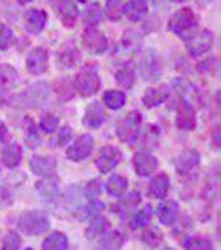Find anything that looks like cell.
I'll use <instances>...</instances> for the list:
<instances>
[{"label": "cell", "mask_w": 221, "mask_h": 250, "mask_svg": "<svg viewBox=\"0 0 221 250\" xmlns=\"http://www.w3.org/2000/svg\"><path fill=\"white\" fill-rule=\"evenodd\" d=\"M168 27H170V30L173 32L175 35H178L180 39L188 40L196 34V30H198V17H196V14L190 7H184V9H180L173 17L170 19Z\"/></svg>", "instance_id": "cell-1"}, {"label": "cell", "mask_w": 221, "mask_h": 250, "mask_svg": "<svg viewBox=\"0 0 221 250\" xmlns=\"http://www.w3.org/2000/svg\"><path fill=\"white\" fill-rule=\"evenodd\" d=\"M48 85L45 82H37L34 85L27 87L25 90H22L20 94L14 95L10 99V102L15 107L20 108H35L45 104V100L48 99Z\"/></svg>", "instance_id": "cell-2"}, {"label": "cell", "mask_w": 221, "mask_h": 250, "mask_svg": "<svg viewBox=\"0 0 221 250\" xmlns=\"http://www.w3.org/2000/svg\"><path fill=\"white\" fill-rule=\"evenodd\" d=\"M100 85H102V82H100L98 68L95 63H87L74 80V88H77V92L82 97L95 95L100 90Z\"/></svg>", "instance_id": "cell-3"}, {"label": "cell", "mask_w": 221, "mask_h": 250, "mask_svg": "<svg viewBox=\"0 0 221 250\" xmlns=\"http://www.w3.org/2000/svg\"><path fill=\"white\" fill-rule=\"evenodd\" d=\"M17 227L18 230L25 235H38L48 230L50 227V220L43 212L37 210H29L23 212L17 220Z\"/></svg>", "instance_id": "cell-4"}, {"label": "cell", "mask_w": 221, "mask_h": 250, "mask_svg": "<svg viewBox=\"0 0 221 250\" xmlns=\"http://www.w3.org/2000/svg\"><path fill=\"white\" fill-rule=\"evenodd\" d=\"M140 125H142V114L138 110L128 112L116 125V135L122 142H131L138 134Z\"/></svg>", "instance_id": "cell-5"}, {"label": "cell", "mask_w": 221, "mask_h": 250, "mask_svg": "<svg viewBox=\"0 0 221 250\" xmlns=\"http://www.w3.org/2000/svg\"><path fill=\"white\" fill-rule=\"evenodd\" d=\"M138 70L142 74V77L148 82H153L162 77V67L158 63V57L153 48H147L142 54L138 62Z\"/></svg>", "instance_id": "cell-6"}, {"label": "cell", "mask_w": 221, "mask_h": 250, "mask_svg": "<svg viewBox=\"0 0 221 250\" xmlns=\"http://www.w3.org/2000/svg\"><path fill=\"white\" fill-rule=\"evenodd\" d=\"M82 43L85 47V50L92 55H102L108 48L107 37L100 30H96L95 27L85 29V32L82 34Z\"/></svg>", "instance_id": "cell-7"}, {"label": "cell", "mask_w": 221, "mask_h": 250, "mask_svg": "<svg viewBox=\"0 0 221 250\" xmlns=\"http://www.w3.org/2000/svg\"><path fill=\"white\" fill-rule=\"evenodd\" d=\"M184 42H186L188 54L196 59V57H202L203 54H206L213 47V42H215V37H213L211 30H202L188 40H184Z\"/></svg>", "instance_id": "cell-8"}, {"label": "cell", "mask_w": 221, "mask_h": 250, "mask_svg": "<svg viewBox=\"0 0 221 250\" xmlns=\"http://www.w3.org/2000/svg\"><path fill=\"white\" fill-rule=\"evenodd\" d=\"M120 160H122V152L113 145H107V147L100 148L98 157L95 159V165L102 173H108L120 164Z\"/></svg>", "instance_id": "cell-9"}, {"label": "cell", "mask_w": 221, "mask_h": 250, "mask_svg": "<svg viewBox=\"0 0 221 250\" xmlns=\"http://www.w3.org/2000/svg\"><path fill=\"white\" fill-rule=\"evenodd\" d=\"M93 137L88 135V134H83L80 135L78 139H75V142L68 147L67 150V157L74 162H80V160H85L88 155L92 154L93 150Z\"/></svg>", "instance_id": "cell-10"}, {"label": "cell", "mask_w": 221, "mask_h": 250, "mask_svg": "<svg viewBox=\"0 0 221 250\" xmlns=\"http://www.w3.org/2000/svg\"><path fill=\"white\" fill-rule=\"evenodd\" d=\"M133 167H135V172L138 173L140 177L153 175L155 170L158 168V159L147 150L136 152L133 157Z\"/></svg>", "instance_id": "cell-11"}, {"label": "cell", "mask_w": 221, "mask_h": 250, "mask_svg": "<svg viewBox=\"0 0 221 250\" xmlns=\"http://www.w3.org/2000/svg\"><path fill=\"white\" fill-rule=\"evenodd\" d=\"M35 190L38 192V195L42 197L43 202H48V204L57 202L58 197H60L57 177H54V175L43 177L42 180H38V182L35 184Z\"/></svg>", "instance_id": "cell-12"}, {"label": "cell", "mask_w": 221, "mask_h": 250, "mask_svg": "<svg viewBox=\"0 0 221 250\" xmlns=\"http://www.w3.org/2000/svg\"><path fill=\"white\" fill-rule=\"evenodd\" d=\"M54 10L57 12L58 19L65 27H74L78 17V9L75 0H54Z\"/></svg>", "instance_id": "cell-13"}, {"label": "cell", "mask_w": 221, "mask_h": 250, "mask_svg": "<svg viewBox=\"0 0 221 250\" xmlns=\"http://www.w3.org/2000/svg\"><path fill=\"white\" fill-rule=\"evenodd\" d=\"M48 68V52L43 47H35L27 57V70L34 75L43 74Z\"/></svg>", "instance_id": "cell-14"}, {"label": "cell", "mask_w": 221, "mask_h": 250, "mask_svg": "<svg viewBox=\"0 0 221 250\" xmlns=\"http://www.w3.org/2000/svg\"><path fill=\"white\" fill-rule=\"evenodd\" d=\"M176 127L180 130H193L196 127V115H195V108L191 104L184 102L182 99L178 104V110H176Z\"/></svg>", "instance_id": "cell-15"}, {"label": "cell", "mask_w": 221, "mask_h": 250, "mask_svg": "<svg viewBox=\"0 0 221 250\" xmlns=\"http://www.w3.org/2000/svg\"><path fill=\"white\" fill-rule=\"evenodd\" d=\"M30 170L38 177H50L57 170V160L54 157L35 155L30 159Z\"/></svg>", "instance_id": "cell-16"}, {"label": "cell", "mask_w": 221, "mask_h": 250, "mask_svg": "<svg viewBox=\"0 0 221 250\" xmlns=\"http://www.w3.org/2000/svg\"><path fill=\"white\" fill-rule=\"evenodd\" d=\"M198 164H200V152L195 150V148H186V150H183L175 160L176 170H178V173H182V175L190 173Z\"/></svg>", "instance_id": "cell-17"}, {"label": "cell", "mask_w": 221, "mask_h": 250, "mask_svg": "<svg viewBox=\"0 0 221 250\" xmlns=\"http://www.w3.org/2000/svg\"><path fill=\"white\" fill-rule=\"evenodd\" d=\"M105 119H107V114H105V110H103L102 104L92 102L85 110L83 125H85V127H90V128H98L100 125L105 122Z\"/></svg>", "instance_id": "cell-18"}, {"label": "cell", "mask_w": 221, "mask_h": 250, "mask_svg": "<svg viewBox=\"0 0 221 250\" xmlns=\"http://www.w3.org/2000/svg\"><path fill=\"white\" fill-rule=\"evenodd\" d=\"M168 94H170V90H168L166 85L150 87V88H147V92L143 94L142 102H143V105L148 107V108L158 107V105H162L165 100L168 99Z\"/></svg>", "instance_id": "cell-19"}, {"label": "cell", "mask_w": 221, "mask_h": 250, "mask_svg": "<svg viewBox=\"0 0 221 250\" xmlns=\"http://www.w3.org/2000/svg\"><path fill=\"white\" fill-rule=\"evenodd\" d=\"M47 23V12L42 9H32L27 12L25 15V29L30 32V34H40L43 29H45Z\"/></svg>", "instance_id": "cell-20"}, {"label": "cell", "mask_w": 221, "mask_h": 250, "mask_svg": "<svg viewBox=\"0 0 221 250\" xmlns=\"http://www.w3.org/2000/svg\"><path fill=\"white\" fill-rule=\"evenodd\" d=\"M148 12V2L147 0H128L123 7V15H127L131 22L142 20Z\"/></svg>", "instance_id": "cell-21"}, {"label": "cell", "mask_w": 221, "mask_h": 250, "mask_svg": "<svg viewBox=\"0 0 221 250\" xmlns=\"http://www.w3.org/2000/svg\"><path fill=\"white\" fill-rule=\"evenodd\" d=\"M156 215L162 224L165 225H173V222L178 217V204L175 200H165L156 208Z\"/></svg>", "instance_id": "cell-22"}, {"label": "cell", "mask_w": 221, "mask_h": 250, "mask_svg": "<svg viewBox=\"0 0 221 250\" xmlns=\"http://www.w3.org/2000/svg\"><path fill=\"white\" fill-rule=\"evenodd\" d=\"M100 210H103V204L96 199H90L87 204H82L78 208H75L74 213L78 220H88V219H95L100 213Z\"/></svg>", "instance_id": "cell-23"}, {"label": "cell", "mask_w": 221, "mask_h": 250, "mask_svg": "<svg viewBox=\"0 0 221 250\" xmlns=\"http://www.w3.org/2000/svg\"><path fill=\"white\" fill-rule=\"evenodd\" d=\"M168 190H170V179L166 173H156L150 182V193L155 199H165Z\"/></svg>", "instance_id": "cell-24"}, {"label": "cell", "mask_w": 221, "mask_h": 250, "mask_svg": "<svg viewBox=\"0 0 221 250\" xmlns=\"http://www.w3.org/2000/svg\"><path fill=\"white\" fill-rule=\"evenodd\" d=\"M80 60H82V55H80V50L75 45H72V43H68V45L63 47V50L58 54V62L62 67L65 68H74L77 67L80 63Z\"/></svg>", "instance_id": "cell-25"}, {"label": "cell", "mask_w": 221, "mask_h": 250, "mask_svg": "<svg viewBox=\"0 0 221 250\" xmlns=\"http://www.w3.org/2000/svg\"><path fill=\"white\" fill-rule=\"evenodd\" d=\"M22 160V147L18 144H10L2 150V164L9 168H15Z\"/></svg>", "instance_id": "cell-26"}, {"label": "cell", "mask_w": 221, "mask_h": 250, "mask_svg": "<svg viewBox=\"0 0 221 250\" xmlns=\"http://www.w3.org/2000/svg\"><path fill=\"white\" fill-rule=\"evenodd\" d=\"M123 245V235L120 232H105L100 237L98 242V250H120V247Z\"/></svg>", "instance_id": "cell-27"}, {"label": "cell", "mask_w": 221, "mask_h": 250, "mask_svg": "<svg viewBox=\"0 0 221 250\" xmlns=\"http://www.w3.org/2000/svg\"><path fill=\"white\" fill-rule=\"evenodd\" d=\"M107 229H108V220L105 219V217L96 215L95 219H92V222L88 224V227L85 230V237L88 240L100 239V237L107 232Z\"/></svg>", "instance_id": "cell-28"}, {"label": "cell", "mask_w": 221, "mask_h": 250, "mask_svg": "<svg viewBox=\"0 0 221 250\" xmlns=\"http://www.w3.org/2000/svg\"><path fill=\"white\" fill-rule=\"evenodd\" d=\"M67 249H68V239L65 233L62 232H52L42 244V250H67Z\"/></svg>", "instance_id": "cell-29"}, {"label": "cell", "mask_w": 221, "mask_h": 250, "mask_svg": "<svg viewBox=\"0 0 221 250\" xmlns=\"http://www.w3.org/2000/svg\"><path fill=\"white\" fill-rule=\"evenodd\" d=\"M158 135H160L158 127H155V125H147L143 130H138V134L135 135L133 140L142 142V145H145V147H153V145H156ZM133 140H131V142H133Z\"/></svg>", "instance_id": "cell-30"}, {"label": "cell", "mask_w": 221, "mask_h": 250, "mask_svg": "<svg viewBox=\"0 0 221 250\" xmlns=\"http://www.w3.org/2000/svg\"><path fill=\"white\" fill-rule=\"evenodd\" d=\"M115 79L122 87L131 88V87H133V83H135V68H133V65H130V63L122 65L118 70L115 72Z\"/></svg>", "instance_id": "cell-31"}, {"label": "cell", "mask_w": 221, "mask_h": 250, "mask_svg": "<svg viewBox=\"0 0 221 250\" xmlns=\"http://www.w3.org/2000/svg\"><path fill=\"white\" fill-rule=\"evenodd\" d=\"M128 188V180L122 175H111L107 182V192L111 197H122Z\"/></svg>", "instance_id": "cell-32"}, {"label": "cell", "mask_w": 221, "mask_h": 250, "mask_svg": "<svg viewBox=\"0 0 221 250\" xmlns=\"http://www.w3.org/2000/svg\"><path fill=\"white\" fill-rule=\"evenodd\" d=\"M125 102H127V95L120 90H108L105 92V95H103V104H105L108 108H111V110L122 108L125 105Z\"/></svg>", "instance_id": "cell-33"}, {"label": "cell", "mask_w": 221, "mask_h": 250, "mask_svg": "<svg viewBox=\"0 0 221 250\" xmlns=\"http://www.w3.org/2000/svg\"><path fill=\"white\" fill-rule=\"evenodd\" d=\"M153 215V208L151 205H145L142 210H136V213L131 217V229L138 230V229H145L150 224V219Z\"/></svg>", "instance_id": "cell-34"}, {"label": "cell", "mask_w": 221, "mask_h": 250, "mask_svg": "<svg viewBox=\"0 0 221 250\" xmlns=\"http://www.w3.org/2000/svg\"><path fill=\"white\" fill-rule=\"evenodd\" d=\"M183 247L184 250H213V242L204 237H188Z\"/></svg>", "instance_id": "cell-35"}, {"label": "cell", "mask_w": 221, "mask_h": 250, "mask_svg": "<svg viewBox=\"0 0 221 250\" xmlns=\"http://www.w3.org/2000/svg\"><path fill=\"white\" fill-rule=\"evenodd\" d=\"M102 15H103V9L100 7V3H90L85 10V23L88 27H95L96 23L102 20Z\"/></svg>", "instance_id": "cell-36"}, {"label": "cell", "mask_w": 221, "mask_h": 250, "mask_svg": "<svg viewBox=\"0 0 221 250\" xmlns=\"http://www.w3.org/2000/svg\"><path fill=\"white\" fill-rule=\"evenodd\" d=\"M142 202V197H140L138 192H130L128 195L123 197L122 200H120V204L116 205V212H128L131 210V208H135L136 205Z\"/></svg>", "instance_id": "cell-37"}, {"label": "cell", "mask_w": 221, "mask_h": 250, "mask_svg": "<svg viewBox=\"0 0 221 250\" xmlns=\"http://www.w3.org/2000/svg\"><path fill=\"white\" fill-rule=\"evenodd\" d=\"M82 197H85V195H83L82 188H80V187H70L65 192V197H63V200H65V204H67L68 208L75 210V208H78L80 205H82V204H80Z\"/></svg>", "instance_id": "cell-38"}, {"label": "cell", "mask_w": 221, "mask_h": 250, "mask_svg": "<svg viewBox=\"0 0 221 250\" xmlns=\"http://www.w3.org/2000/svg\"><path fill=\"white\" fill-rule=\"evenodd\" d=\"M142 240L148 247H158L163 240V235L156 227H148L142 232Z\"/></svg>", "instance_id": "cell-39"}, {"label": "cell", "mask_w": 221, "mask_h": 250, "mask_svg": "<svg viewBox=\"0 0 221 250\" xmlns=\"http://www.w3.org/2000/svg\"><path fill=\"white\" fill-rule=\"evenodd\" d=\"M123 7H125L123 0H108L103 12H105L110 20H120L123 15Z\"/></svg>", "instance_id": "cell-40"}, {"label": "cell", "mask_w": 221, "mask_h": 250, "mask_svg": "<svg viewBox=\"0 0 221 250\" xmlns=\"http://www.w3.org/2000/svg\"><path fill=\"white\" fill-rule=\"evenodd\" d=\"M15 42L14 30L7 23L0 22V50H7Z\"/></svg>", "instance_id": "cell-41"}, {"label": "cell", "mask_w": 221, "mask_h": 250, "mask_svg": "<svg viewBox=\"0 0 221 250\" xmlns=\"http://www.w3.org/2000/svg\"><path fill=\"white\" fill-rule=\"evenodd\" d=\"M17 80V72L9 65H0V87L12 85Z\"/></svg>", "instance_id": "cell-42"}, {"label": "cell", "mask_w": 221, "mask_h": 250, "mask_svg": "<svg viewBox=\"0 0 221 250\" xmlns=\"http://www.w3.org/2000/svg\"><path fill=\"white\" fill-rule=\"evenodd\" d=\"M58 119L55 115L52 114H47L42 117V120H40V128H42L45 134H54L55 130H58Z\"/></svg>", "instance_id": "cell-43"}, {"label": "cell", "mask_w": 221, "mask_h": 250, "mask_svg": "<svg viewBox=\"0 0 221 250\" xmlns=\"http://www.w3.org/2000/svg\"><path fill=\"white\" fill-rule=\"evenodd\" d=\"M20 244H22V240H20L18 233L9 232L3 239L2 250H20Z\"/></svg>", "instance_id": "cell-44"}, {"label": "cell", "mask_w": 221, "mask_h": 250, "mask_svg": "<svg viewBox=\"0 0 221 250\" xmlns=\"http://www.w3.org/2000/svg\"><path fill=\"white\" fill-rule=\"evenodd\" d=\"M72 137H74V132H72V127H68V125H65V127H62L58 130V135H57V140H55V144L57 145H65L72 140Z\"/></svg>", "instance_id": "cell-45"}, {"label": "cell", "mask_w": 221, "mask_h": 250, "mask_svg": "<svg viewBox=\"0 0 221 250\" xmlns=\"http://www.w3.org/2000/svg\"><path fill=\"white\" fill-rule=\"evenodd\" d=\"M25 140H27V144H29L30 147H38V145H40V135H38L37 128H35L34 125H32V127L29 128V132H27Z\"/></svg>", "instance_id": "cell-46"}, {"label": "cell", "mask_w": 221, "mask_h": 250, "mask_svg": "<svg viewBox=\"0 0 221 250\" xmlns=\"http://www.w3.org/2000/svg\"><path fill=\"white\" fill-rule=\"evenodd\" d=\"M85 190H87V195H88V197L95 199V197L100 193V190H102V184H100L98 180H92V182L87 185Z\"/></svg>", "instance_id": "cell-47"}, {"label": "cell", "mask_w": 221, "mask_h": 250, "mask_svg": "<svg viewBox=\"0 0 221 250\" xmlns=\"http://www.w3.org/2000/svg\"><path fill=\"white\" fill-rule=\"evenodd\" d=\"M12 204V193L7 190V188L0 187V208L7 207V205Z\"/></svg>", "instance_id": "cell-48"}, {"label": "cell", "mask_w": 221, "mask_h": 250, "mask_svg": "<svg viewBox=\"0 0 221 250\" xmlns=\"http://www.w3.org/2000/svg\"><path fill=\"white\" fill-rule=\"evenodd\" d=\"M5 137H7V127H5V124H3V122H0V142H2Z\"/></svg>", "instance_id": "cell-49"}, {"label": "cell", "mask_w": 221, "mask_h": 250, "mask_svg": "<svg viewBox=\"0 0 221 250\" xmlns=\"http://www.w3.org/2000/svg\"><path fill=\"white\" fill-rule=\"evenodd\" d=\"M18 3H22V5H25V3H30L32 0H17Z\"/></svg>", "instance_id": "cell-50"}, {"label": "cell", "mask_w": 221, "mask_h": 250, "mask_svg": "<svg viewBox=\"0 0 221 250\" xmlns=\"http://www.w3.org/2000/svg\"><path fill=\"white\" fill-rule=\"evenodd\" d=\"M77 2H82V3H87L88 0H77Z\"/></svg>", "instance_id": "cell-51"}, {"label": "cell", "mask_w": 221, "mask_h": 250, "mask_svg": "<svg viewBox=\"0 0 221 250\" xmlns=\"http://www.w3.org/2000/svg\"><path fill=\"white\" fill-rule=\"evenodd\" d=\"M173 2H183V0H173Z\"/></svg>", "instance_id": "cell-52"}, {"label": "cell", "mask_w": 221, "mask_h": 250, "mask_svg": "<svg viewBox=\"0 0 221 250\" xmlns=\"http://www.w3.org/2000/svg\"><path fill=\"white\" fill-rule=\"evenodd\" d=\"M165 250H175V249H165Z\"/></svg>", "instance_id": "cell-53"}, {"label": "cell", "mask_w": 221, "mask_h": 250, "mask_svg": "<svg viewBox=\"0 0 221 250\" xmlns=\"http://www.w3.org/2000/svg\"><path fill=\"white\" fill-rule=\"evenodd\" d=\"M25 250H34V249H25Z\"/></svg>", "instance_id": "cell-54"}]
</instances>
